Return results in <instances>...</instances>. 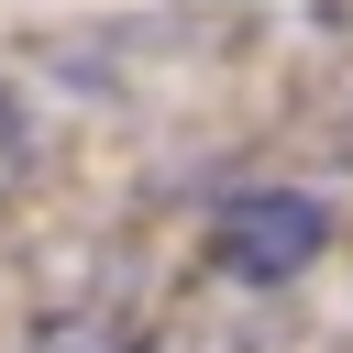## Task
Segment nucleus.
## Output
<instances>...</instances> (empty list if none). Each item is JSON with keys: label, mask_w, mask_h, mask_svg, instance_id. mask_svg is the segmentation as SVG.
Wrapping results in <instances>:
<instances>
[{"label": "nucleus", "mask_w": 353, "mask_h": 353, "mask_svg": "<svg viewBox=\"0 0 353 353\" xmlns=\"http://www.w3.org/2000/svg\"><path fill=\"white\" fill-rule=\"evenodd\" d=\"M320 254H331V210H320L309 188H254V199H232V210L210 221V265L243 276V287H287V276H309Z\"/></svg>", "instance_id": "f257e3e1"}]
</instances>
